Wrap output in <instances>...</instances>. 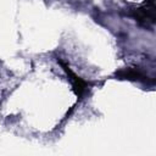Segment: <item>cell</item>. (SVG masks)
<instances>
[{
	"mask_svg": "<svg viewBox=\"0 0 156 156\" xmlns=\"http://www.w3.org/2000/svg\"><path fill=\"white\" fill-rule=\"evenodd\" d=\"M133 18L145 27L154 26L156 22V4L155 1L144 2L141 6L132 10Z\"/></svg>",
	"mask_w": 156,
	"mask_h": 156,
	"instance_id": "cell-1",
	"label": "cell"
},
{
	"mask_svg": "<svg viewBox=\"0 0 156 156\" xmlns=\"http://www.w3.org/2000/svg\"><path fill=\"white\" fill-rule=\"evenodd\" d=\"M57 62H58L60 66L63 68V71L66 72L68 79L71 80V83H72V88H73L76 95L78 96V99H82V98L84 96V94L88 91L89 83H88L87 80H84L83 78H80L79 76H77V74L69 68V66H68L66 62H63L60 57H57Z\"/></svg>",
	"mask_w": 156,
	"mask_h": 156,
	"instance_id": "cell-2",
	"label": "cell"
},
{
	"mask_svg": "<svg viewBox=\"0 0 156 156\" xmlns=\"http://www.w3.org/2000/svg\"><path fill=\"white\" fill-rule=\"evenodd\" d=\"M116 76L121 79L138 80V82H149V77L138 67H128L116 72Z\"/></svg>",
	"mask_w": 156,
	"mask_h": 156,
	"instance_id": "cell-3",
	"label": "cell"
}]
</instances>
